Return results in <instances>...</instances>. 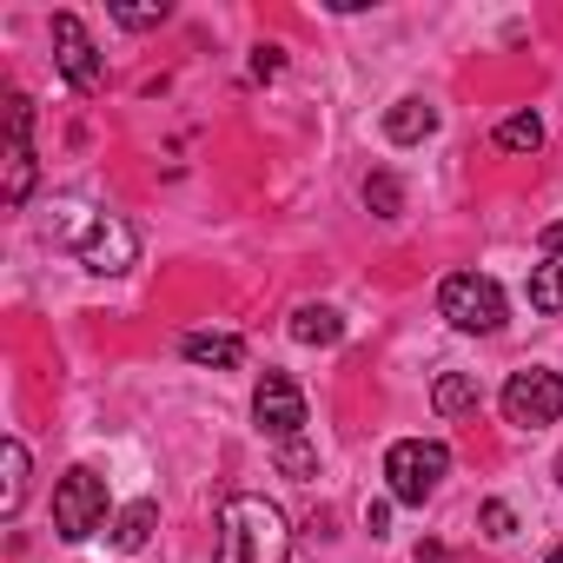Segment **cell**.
<instances>
[{"label": "cell", "instance_id": "ba28073f", "mask_svg": "<svg viewBox=\"0 0 563 563\" xmlns=\"http://www.w3.org/2000/svg\"><path fill=\"white\" fill-rule=\"evenodd\" d=\"M54 60H60V74H67L80 93H100L107 67H100V47H93V34H87L80 14H54Z\"/></svg>", "mask_w": 563, "mask_h": 563}, {"label": "cell", "instance_id": "5bb4252c", "mask_svg": "<svg viewBox=\"0 0 563 563\" xmlns=\"http://www.w3.org/2000/svg\"><path fill=\"white\" fill-rule=\"evenodd\" d=\"M0 471H8V484H0V517H21V497H27V444L21 438H8Z\"/></svg>", "mask_w": 563, "mask_h": 563}, {"label": "cell", "instance_id": "9a60e30c", "mask_svg": "<svg viewBox=\"0 0 563 563\" xmlns=\"http://www.w3.org/2000/svg\"><path fill=\"white\" fill-rule=\"evenodd\" d=\"M477 405V378L471 372H444L438 385H431V411L438 418H457V411H471Z\"/></svg>", "mask_w": 563, "mask_h": 563}, {"label": "cell", "instance_id": "603a6c76", "mask_svg": "<svg viewBox=\"0 0 563 563\" xmlns=\"http://www.w3.org/2000/svg\"><path fill=\"white\" fill-rule=\"evenodd\" d=\"M385 523H391V504H372V510H365V530L385 537Z\"/></svg>", "mask_w": 563, "mask_h": 563}, {"label": "cell", "instance_id": "8992f818", "mask_svg": "<svg viewBox=\"0 0 563 563\" xmlns=\"http://www.w3.org/2000/svg\"><path fill=\"white\" fill-rule=\"evenodd\" d=\"M504 418H510L517 431H543V424H556V418H563V378L543 372V365L510 372V385H504Z\"/></svg>", "mask_w": 563, "mask_h": 563}, {"label": "cell", "instance_id": "277c9868", "mask_svg": "<svg viewBox=\"0 0 563 563\" xmlns=\"http://www.w3.org/2000/svg\"><path fill=\"white\" fill-rule=\"evenodd\" d=\"M438 312L457 332L490 339V332H504V286H497V278H484V272H451L444 286H438Z\"/></svg>", "mask_w": 563, "mask_h": 563}, {"label": "cell", "instance_id": "d4e9b609", "mask_svg": "<svg viewBox=\"0 0 563 563\" xmlns=\"http://www.w3.org/2000/svg\"><path fill=\"white\" fill-rule=\"evenodd\" d=\"M543 563H563V543H556V550H550V556H543Z\"/></svg>", "mask_w": 563, "mask_h": 563}, {"label": "cell", "instance_id": "8fae6325", "mask_svg": "<svg viewBox=\"0 0 563 563\" xmlns=\"http://www.w3.org/2000/svg\"><path fill=\"white\" fill-rule=\"evenodd\" d=\"M153 523H159V504L153 497H140V504H126L120 517H113V550H146V537H153Z\"/></svg>", "mask_w": 563, "mask_h": 563}, {"label": "cell", "instance_id": "3957f363", "mask_svg": "<svg viewBox=\"0 0 563 563\" xmlns=\"http://www.w3.org/2000/svg\"><path fill=\"white\" fill-rule=\"evenodd\" d=\"M444 471H451V451L438 438H398L385 451V484H391L398 504H431L438 484H444Z\"/></svg>", "mask_w": 563, "mask_h": 563}, {"label": "cell", "instance_id": "30bf717a", "mask_svg": "<svg viewBox=\"0 0 563 563\" xmlns=\"http://www.w3.org/2000/svg\"><path fill=\"white\" fill-rule=\"evenodd\" d=\"M179 352H186L192 365H212V372H239V358H245V345H239L232 332H186Z\"/></svg>", "mask_w": 563, "mask_h": 563}, {"label": "cell", "instance_id": "cb8c5ba5", "mask_svg": "<svg viewBox=\"0 0 563 563\" xmlns=\"http://www.w3.org/2000/svg\"><path fill=\"white\" fill-rule=\"evenodd\" d=\"M543 252H550V258L563 252V219H556V225H543Z\"/></svg>", "mask_w": 563, "mask_h": 563}, {"label": "cell", "instance_id": "ac0fdd59", "mask_svg": "<svg viewBox=\"0 0 563 563\" xmlns=\"http://www.w3.org/2000/svg\"><path fill=\"white\" fill-rule=\"evenodd\" d=\"M365 206H372L378 219H398V212H405V186H398L391 173H372V179H365Z\"/></svg>", "mask_w": 563, "mask_h": 563}, {"label": "cell", "instance_id": "4fadbf2b", "mask_svg": "<svg viewBox=\"0 0 563 563\" xmlns=\"http://www.w3.org/2000/svg\"><path fill=\"white\" fill-rule=\"evenodd\" d=\"M292 339H299V345H339V339H345V319H339L332 306H299V312H292Z\"/></svg>", "mask_w": 563, "mask_h": 563}, {"label": "cell", "instance_id": "ffe728a7", "mask_svg": "<svg viewBox=\"0 0 563 563\" xmlns=\"http://www.w3.org/2000/svg\"><path fill=\"white\" fill-rule=\"evenodd\" d=\"M477 523H484V537H510V530H517L510 504H484V510H477Z\"/></svg>", "mask_w": 563, "mask_h": 563}, {"label": "cell", "instance_id": "52a82bcc", "mask_svg": "<svg viewBox=\"0 0 563 563\" xmlns=\"http://www.w3.org/2000/svg\"><path fill=\"white\" fill-rule=\"evenodd\" d=\"M252 418H258V431H265L272 444H292V438L306 431V391H299L286 372H265L258 391H252Z\"/></svg>", "mask_w": 563, "mask_h": 563}, {"label": "cell", "instance_id": "5b68a950", "mask_svg": "<svg viewBox=\"0 0 563 563\" xmlns=\"http://www.w3.org/2000/svg\"><path fill=\"white\" fill-rule=\"evenodd\" d=\"M107 523V477L93 464H74L60 484H54V530L67 543H87L93 530Z\"/></svg>", "mask_w": 563, "mask_h": 563}, {"label": "cell", "instance_id": "484cf974", "mask_svg": "<svg viewBox=\"0 0 563 563\" xmlns=\"http://www.w3.org/2000/svg\"><path fill=\"white\" fill-rule=\"evenodd\" d=\"M556 477H563V457H556Z\"/></svg>", "mask_w": 563, "mask_h": 563}, {"label": "cell", "instance_id": "9c48e42d", "mask_svg": "<svg viewBox=\"0 0 563 563\" xmlns=\"http://www.w3.org/2000/svg\"><path fill=\"white\" fill-rule=\"evenodd\" d=\"M438 133V107H424V100H398L391 113H385V140L391 146H418V140H431Z\"/></svg>", "mask_w": 563, "mask_h": 563}, {"label": "cell", "instance_id": "7a4b0ae2", "mask_svg": "<svg viewBox=\"0 0 563 563\" xmlns=\"http://www.w3.org/2000/svg\"><path fill=\"white\" fill-rule=\"evenodd\" d=\"M60 212H67V219H54V239H60V245H74L87 272L113 278V272H126V265L140 258V239H133V225H126V219L93 212V206H74V199H67Z\"/></svg>", "mask_w": 563, "mask_h": 563}, {"label": "cell", "instance_id": "e0dca14e", "mask_svg": "<svg viewBox=\"0 0 563 563\" xmlns=\"http://www.w3.org/2000/svg\"><path fill=\"white\" fill-rule=\"evenodd\" d=\"M497 146H504V153H537V146H543V120H537V113H510V120L497 126Z\"/></svg>", "mask_w": 563, "mask_h": 563}, {"label": "cell", "instance_id": "7402d4cb", "mask_svg": "<svg viewBox=\"0 0 563 563\" xmlns=\"http://www.w3.org/2000/svg\"><path fill=\"white\" fill-rule=\"evenodd\" d=\"M278 67H286V47H258V54H252V74H258V80H272Z\"/></svg>", "mask_w": 563, "mask_h": 563}, {"label": "cell", "instance_id": "2e32d148", "mask_svg": "<svg viewBox=\"0 0 563 563\" xmlns=\"http://www.w3.org/2000/svg\"><path fill=\"white\" fill-rule=\"evenodd\" d=\"M530 306L537 312H563V252L530 272Z\"/></svg>", "mask_w": 563, "mask_h": 563}, {"label": "cell", "instance_id": "6da1fadb", "mask_svg": "<svg viewBox=\"0 0 563 563\" xmlns=\"http://www.w3.org/2000/svg\"><path fill=\"white\" fill-rule=\"evenodd\" d=\"M292 530L265 497H225L219 504V563H286Z\"/></svg>", "mask_w": 563, "mask_h": 563}, {"label": "cell", "instance_id": "44dd1931", "mask_svg": "<svg viewBox=\"0 0 563 563\" xmlns=\"http://www.w3.org/2000/svg\"><path fill=\"white\" fill-rule=\"evenodd\" d=\"M113 21H120V27H159L166 8H113Z\"/></svg>", "mask_w": 563, "mask_h": 563}, {"label": "cell", "instance_id": "7c38bea8", "mask_svg": "<svg viewBox=\"0 0 563 563\" xmlns=\"http://www.w3.org/2000/svg\"><path fill=\"white\" fill-rule=\"evenodd\" d=\"M0 199H8L14 212L34 199V146L27 140H8V179H0Z\"/></svg>", "mask_w": 563, "mask_h": 563}, {"label": "cell", "instance_id": "d6986e66", "mask_svg": "<svg viewBox=\"0 0 563 563\" xmlns=\"http://www.w3.org/2000/svg\"><path fill=\"white\" fill-rule=\"evenodd\" d=\"M278 471H286V477H312V471H319L312 444H306V438H292V444H278Z\"/></svg>", "mask_w": 563, "mask_h": 563}]
</instances>
